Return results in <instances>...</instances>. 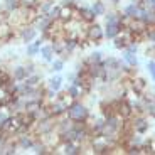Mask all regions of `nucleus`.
I'll list each match as a JSON object with an SVG mask.
<instances>
[{"label": "nucleus", "mask_w": 155, "mask_h": 155, "mask_svg": "<svg viewBox=\"0 0 155 155\" xmlns=\"http://www.w3.org/2000/svg\"><path fill=\"white\" fill-rule=\"evenodd\" d=\"M39 49H41V47H39V46H35L34 42L25 44V56H27L29 59H34L35 56H39Z\"/></svg>", "instance_id": "obj_25"}, {"label": "nucleus", "mask_w": 155, "mask_h": 155, "mask_svg": "<svg viewBox=\"0 0 155 155\" xmlns=\"http://www.w3.org/2000/svg\"><path fill=\"white\" fill-rule=\"evenodd\" d=\"M59 10H61V4H54L49 8V12H46V15L49 17L52 22H54V20H59Z\"/></svg>", "instance_id": "obj_26"}, {"label": "nucleus", "mask_w": 155, "mask_h": 155, "mask_svg": "<svg viewBox=\"0 0 155 155\" xmlns=\"http://www.w3.org/2000/svg\"><path fill=\"white\" fill-rule=\"evenodd\" d=\"M64 64H66V61L61 58H54L52 59V62L49 64V69H47V73L54 74V73H61L62 69H64Z\"/></svg>", "instance_id": "obj_18"}, {"label": "nucleus", "mask_w": 155, "mask_h": 155, "mask_svg": "<svg viewBox=\"0 0 155 155\" xmlns=\"http://www.w3.org/2000/svg\"><path fill=\"white\" fill-rule=\"evenodd\" d=\"M86 37L91 41V44L100 46V44L105 41V27L100 25L96 20L91 22V24H88V27H86Z\"/></svg>", "instance_id": "obj_3"}, {"label": "nucleus", "mask_w": 155, "mask_h": 155, "mask_svg": "<svg viewBox=\"0 0 155 155\" xmlns=\"http://www.w3.org/2000/svg\"><path fill=\"white\" fill-rule=\"evenodd\" d=\"M76 78H78V73H76V71H73V73H68L66 81H68V83H73L74 79H76Z\"/></svg>", "instance_id": "obj_32"}, {"label": "nucleus", "mask_w": 155, "mask_h": 155, "mask_svg": "<svg viewBox=\"0 0 155 155\" xmlns=\"http://www.w3.org/2000/svg\"><path fill=\"white\" fill-rule=\"evenodd\" d=\"M35 138H37V135L32 132H27V133H22V135H17L15 137V142H17V147L20 148V150H31L32 145H34Z\"/></svg>", "instance_id": "obj_7"}, {"label": "nucleus", "mask_w": 155, "mask_h": 155, "mask_svg": "<svg viewBox=\"0 0 155 155\" xmlns=\"http://www.w3.org/2000/svg\"><path fill=\"white\" fill-rule=\"evenodd\" d=\"M153 20H155V10H153Z\"/></svg>", "instance_id": "obj_35"}, {"label": "nucleus", "mask_w": 155, "mask_h": 155, "mask_svg": "<svg viewBox=\"0 0 155 155\" xmlns=\"http://www.w3.org/2000/svg\"><path fill=\"white\" fill-rule=\"evenodd\" d=\"M62 83H64V78H62L59 73H54L52 76L49 78V79H47V81H44V84H46L47 88L54 89L56 93H58V91H61V89L64 88V86H62Z\"/></svg>", "instance_id": "obj_10"}, {"label": "nucleus", "mask_w": 155, "mask_h": 155, "mask_svg": "<svg viewBox=\"0 0 155 155\" xmlns=\"http://www.w3.org/2000/svg\"><path fill=\"white\" fill-rule=\"evenodd\" d=\"M147 98H148V101H147V108H145V115L155 118V94H150Z\"/></svg>", "instance_id": "obj_24"}, {"label": "nucleus", "mask_w": 155, "mask_h": 155, "mask_svg": "<svg viewBox=\"0 0 155 155\" xmlns=\"http://www.w3.org/2000/svg\"><path fill=\"white\" fill-rule=\"evenodd\" d=\"M10 74H12V79L14 81H25L29 76L27 69H25V64H15L10 69Z\"/></svg>", "instance_id": "obj_11"}, {"label": "nucleus", "mask_w": 155, "mask_h": 155, "mask_svg": "<svg viewBox=\"0 0 155 155\" xmlns=\"http://www.w3.org/2000/svg\"><path fill=\"white\" fill-rule=\"evenodd\" d=\"M25 84L29 86V88H35V86H41V84H44V78H42V73H34V74H31V76H27V79H25Z\"/></svg>", "instance_id": "obj_17"}, {"label": "nucleus", "mask_w": 155, "mask_h": 155, "mask_svg": "<svg viewBox=\"0 0 155 155\" xmlns=\"http://www.w3.org/2000/svg\"><path fill=\"white\" fill-rule=\"evenodd\" d=\"M125 51L132 52V54H137V51H138V44H137V42H130L127 47H125Z\"/></svg>", "instance_id": "obj_31"}, {"label": "nucleus", "mask_w": 155, "mask_h": 155, "mask_svg": "<svg viewBox=\"0 0 155 155\" xmlns=\"http://www.w3.org/2000/svg\"><path fill=\"white\" fill-rule=\"evenodd\" d=\"M0 8H4L7 12H15L17 8H20V0H2L0 4Z\"/></svg>", "instance_id": "obj_21"}, {"label": "nucleus", "mask_w": 155, "mask_h": 155, "mask_svg": "<svg viewBox=\"0 0 155 155\" xmlns=\"http://www.w3.org/2000/svg\"><path fill=\"white\" fill-rule=\"evenodd\" d=\"M138 12H140V5H138V2L133 0V2H130L128 5H125L121 14L127 15V17H132V19H138Z\"/></svg>", "instance_id": "obj_12"}, {"label": "nucleus", "mask_w": 155, "mask_h": 155, "mask_svg": "<svg viewBox=\"0 0 155 155\" xmlns=\"http://www.w3.org/2000/svg\"><path fill=\"white\" fill-rule=\"evenodd\" d=\"M64 91H66L68 94H69L73 100H83V96H84V93H83V89L79 88V86L73 84V83H69L68 86H64Z\"/></svg>", "instance_id": "obj_14"}, {"label": "nucleus", "mask_w": 155, "mask_h": 155, "mask_svg": "<svg viewBox=\"0 0 155 155\" xmlns=\"http://www.w3.org/2000/svg\"><path fill=\"white\" fill-rule=\"evenodd\" d=\"M93 8V12L96 14V17H103L106 14V5H105V0H93V4L89 5Z\"/></svg>", "instance_id": "obj_20"}, {"label": "nucleus", "mask_w": 155, "mask_h": 155, "mask_svg": "<svg viewBox=\"0 0 155 155\" xmlns=\"http://www.w3.org/2000/svg\"><path fill=\"white\" fill-rule=\"evenodd\" d=\"M78 8H79V15H81V20H83L84 24H91V22H94V20L98 19L96 14L93 12V8L89 7V5L78 4Z\"/></svg>", "instance_id": "obj_9"}, {"label": "nucleus", "mask_w": 155, "mask_h": 155, "mask_svg": "<svg viewBox=\"0 0 155 155\" xmlns=\"http://www.w3.org/2000/svg\"><path fill=\"white\" fill-rule=\"evenodd\" d=\"M123 62L125 64H128V66L132 68H138V58H137V54H132V52H128V51H123Z\"/></svg>", "instance_id": "obj_22"}, {"label": "nucleus", "mask_w": 155, "mask_h": 155, "mask_svg": "<svg viewBox=\"0 0 155 155\" xmlns=\"http://www.w3.org/2000/svg\"><path fill=\"white\" fill-rule=\"evenodd\" d=\"M2 22H5V20H4V17H2V10H0V24Z\"/></svg>", "instance_id": "obj_34"}, {"label": "nucleus", "mask_w": 155, "mask_h": 155, "mask_svg": "<svg viewBox=\"0 0 155 155\" xmlns=\"http://www.w3.org/2000/svg\"><path fill=\"white\" fill-rule=\"evenodd\" d=\"M8 116H10V110H8L7 106H0V123L4 120H7Z\"/></svg>", "instance_id": "obj_30"}, {"label": "nucleus", "mask_w": 155, "mask_h": 155, "mask_svg": "<svg viewBox=\"0 0 155 155\" xmlns=\"http://www.w3.org/2000/svg\"><path fill=\"white\" fill-rule=\"evenodd\" d=\"M76 4H78V0H61V5H71V7H74Z\"/></svg>", "instance_id": "obj_33"}, {"label": "nucleus", "mask_w": 155, "mask_h": 155, "mask_svg": "<svg viewBox=\"0 0 155 155\" xmlns=\"http://www.w3.org/2000/svg\"><path fill=\"white\" fill-rule=\"evenodd\" d=\"M130 123H132V130L135 133H140V135H145V133L148 132V127H150V123H148V120L145 118V115H133L132 118H130Z\"/></svg>", "instance_id": "obj_5"}, {"label": "nucleus", "mask_w": 155, "mask_h": 155, "mask_svg": "<svg viewBox=\"0 0 155 155\" xmlns=\"http://www.w3.org/2000/svg\"><path fill=\"white\" fill-rule=\"evenodd\" d=\"M66 116L73 121H88L91 116V110L88 105H84L81 100H74L69 106H68Z\"/></svg>", "instance_id": "obj_1"}, {"label": "nucleus", "mask_w": 155, "mask_h": 155, "mask_svg": "<svg viewBox=\"0 0 155 155\" xmlns=\"http://www.w3.org/2000/svg\"><path fill=\"white\" fill-rule=\"evenodd\" d=\"M39 56H41V59L44 61V64H51L52 62V59H54V47H52V44L51 42H46L41 46V49H39Z\"/></svg>", "instance_id": "obj_8"}, {"label": "nucleus", "mask_w": 155, "mask_h": 155, "mask_svg": "<svg viewBox=\"0 0 155 155\" xmlns=\"http://www.w3.org/2000/svg\"><path fill=\"white\" fill-rule=\"evenodd\" d=\"M56 123H58V118L54 116H47V118H42L34 123L32 127V133H35L37 137H42L46 133H51L56 130Z\"/></svg>", "instance_id": "obj_2"}, {"label": "nucleus", "mask_w": 155, "mask_h": 155, "mask_svg": "<svg viewBox=\"0 0 155 155\" xmlns=\"http://www.w3.org/2000/svg\"><path fill=\"white\" fill-rule=\"evenodd\" d=\"M59 20H61V22H69V20H73V7H71V5H61Z\"/></svg>", "instance_id": "obj_19"}, {"label": "nucleus", "mask_w": 155, "mask_h": 155, "mask_svg": "<svg viewBox=\"0 0 155 155\" xmlns=\"http://www.w3.org/2000/svg\"><path fill=\"white\" fill-rule=\"evenodd\" d=\"M37 64H35L34 61H32V59H29L27 58V62H25V69H27V73H29V76H31V74H34V73H37Z\"/></svg>", "instance_id": "obj_28"}, {"label": "nucleus", "mask_w": 155, "mask_h": 155, "mask_svg": "<svg viewBox=\"0 0 155 155\" xmlns=\"http://www.w3.org/2000/svg\"><path fill=\"white\" fill-rule=\"evenodd\" d=\"M130 88H133L138 94H143L145 89H147V81H145L143 78H138V76H133L132 78V84Z\"/></svg>", "instance_id": "obj_16"}, {"label": "nucleus", "mask_w": 155, "mask_h": 155, "mask_svg": "<svg viewBox=\"0 0 155 155\" xmlns=\"http://www.w3.org/2000/svg\"><path fill=\"white\" fill-rule=\"evenodd\" d=\"M47 110H49V115L54 116V118H61V116H66L68 111V105L62 100H54L52 103H47Z\"/></svg>", "instance_id": "obj_6"}, {"label": "nucleus", "mask_w": 155, "mask_h": 155, "mask_svg": "<svg viewBox=\"0 0 155 155\" xmlns=\"http://www.w3.org/2000/svg\"><path fill=\"white\" fill-rule=\"evenodd\" d=\"M121 25L120 24H105V39H115L116 35L120 34Z\"/></svg>", "instance_id": "obj_15"}, {"label": "nucleus", "mask_w": 155, "mask_h": 155, "mask_svg": "<svg viewBox=\"0 0 155 155\" xmlns=\"http://www.w3.org/2000/svg\"><path fill=\"white\" fill-rule=\"evenodd\" d=\"M147 69H148V73H150L152 79L155 81V59H148V62H147Z\"/></svg>", "instance_id": "obj_29"}, {"label": "nucleus", "mask_w": 155, "mask_h": 155, "mask_svg": "<svg viewBox=\"0 0 155 155\" xmlns=\"http://www.w3.org/2000/svg\"><path fill=\"white\" fill-rule=\"evenodd\" d=\"M39 35V31L34 24H24L17 29V37L20 39V42L24 44H31L35 37Z\"/></svg>", "instance_id": "obj_4"}, {"label": "nucleus", "mask_w": 155, "mask_h": 155, "mask_svg": "<svg viewBox=\"0 0 155 155\" xmlns=\"http://www.w3.org/2000/svg\"><path fill=\"white\" fill-rule=\"evenodd\" d=\"M111 41H113V47H115V49H118V51H125V47L128 46V42L125 41L123 37H121L120 34L116 35L115 39H111Z\"/></svg>", "instance_id": "obj_27"}, {"label": "nucleus", "mask_w": 155, "mask_h": 155, "mask_svg": "<svg viewBox=\"0 0 155 155\" xmlns=\"http://www.w3.org/2000/svg\"><path fill=\"white\" fill-rule=\"evenodd\" d=\"M103 17H105V24H120L121 22L120 12H106Z\"/></svg>", "instance_id": "obj_23"}, {"label": "nucleus", "mask_w": 155, "mask_h": 155, "mask_svg": "<svg viewBox=\"0 0 155 155\" xmlns=\"http://www.w3.org/2000/svg\"><path fill=\"white\" fill-rule=\"evenodd\" d=\"M103 59H105V58H103V52H101V51H93V52H91L89 56H86V58L83 59L81 64H83L84 68H88L89 64H96V62H101Z\"/></svg>", "instance_id": "obj_13"}]
</instances>
